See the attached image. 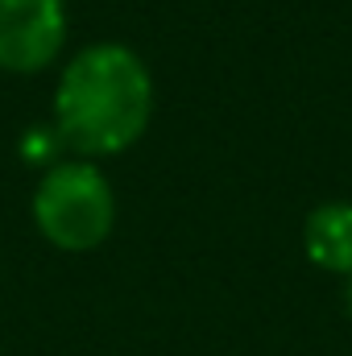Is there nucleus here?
<instances>
[{"mask_svg": "<svg viewBox=\"0 0 352 356\" xmlns=\"http://www.w3.org/2000/svg\"><path fill=\"white\" fill-rule=\"evenodd\" d=\"M303 253L323 273L352 277V203L349 199H328V203L311 207V216L303 220Z\"/></svg>", "mask_w": 352, "mask_h": 356, "instance_id": "nucleus-4", "label": "nucleus"}, {"mask_svg": "<svg viewBox=\"0 0 352 356\" xmlns=\"http://www.w3.org/2000/svg\"><path fill=\"white\" fill-rule=\"evenodd\" d=\"M33 224L63 253H91L112 236L116 195L108 175L88 158L50 162L33 186Z\"/></svg>", "mask_w": 352, "mask_h": 356, "instance_id": "nucleus-2", "label": "nucleus"}, {"mask_svg": "<svg viewBox=\"0 0 352 356\" xmlns=\"http://www.w3.org/2000/svg\"><path fill=\"white\" fill-rule=\"evenodd\" d=\"M154 116V75L133 46L95 42L67 58L54 88V137L75 158L133 149Z\"/></svg>", "mask_w": 352, "mask_h": 356, "instance_id": "nucleus-1", "label": "nucleus"}, {"mask_svg": "<svg viewBox=\"0 0 352 356\" xmlns=\"http://www.w3.org/2000/svg\"><path fill=\"white\" fill-rule=\"evenodd\" d=\"M67 46V0H0V71L38 75Z\"/></svg>", "mask_w": 352, "mask_h": 356, "instance_id": "nucleus-3", "label": "nucleus"}, {"mask_svg": "<svg viewBox=\"0 0 352 356\" xmlns=\"http://www.w3.org/2000/svg\"><path fill=\"white\" fill-rule=\"evenodd\" d=\"M349 315H352V277H349Z\"/></svg>", "mask_w": 352, "mask_h": 356, "instance_id": "nucleus-5", "label": "nucleus"}]
</instances>
